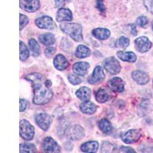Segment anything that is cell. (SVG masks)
Here are the masks:
<instances>
[{
	"mask_svg": "<svg viewBox=\"0 0 153 153\" xmlns=\"http://www.w3.org/2000/svg\"><path fill=\"white\" fill-rule=\"evenodd\" d=\"M55 51H56L55 48H54V47L48 48L45 51V55L47 56L48 57H51L54 54Z\"/></svg>",
	"mask_w": 153,
	"mask_h": 153,
	"instance_id": "obj_37",
	"label": "cell"
},
{
	"mask_svg": "<svg viewBox=\"0 0 153 153\" xmlns=\"http://www.w3.org/2000/svg\"><path fill=\"white\" fill-rule=\"evenodd\" d=\"M103 66L105 69L111 74H117L120 72L121 66L120 62L114 57H110L106 58L103 62Z\"/></svg>",
	"mask_w": 153,
	"mask_h": 153,
	"instance_id": "obj_5",
	"label": "cell"
},
{
	"mask_svg": "<svg viewBox=\"0 0 153 153\" xmlns=\"http://www.w3.org/2000/svg\"><path fill=\"white\" fill-rule=\"evenodd\" d=\"M132 77L138 84L145 85L149 81V76L146 72L142 71H135L132 73Z\"/></svg>",
	"mask_w": 153,
	"mask_h": 153,
	"instance_id": "obj_13",
	"label": "cell"
},
{
	"mask_svg": "<svg viewBox=\"0 0 153 153\" xmlns=\"http://www.w3.org/2000/svg\"><path fill=\"white\" fill-rule=\"evenodd\" d=\"M99 128L104 133H110L112 131V125L106 119H103L99 122Z\"/></svg>",
	"mask_w": 153,
	"mask_h": 153,
	"instance_id": "obj_27",
	"label": "cell"
},
{
	"mask_svg": "<svg viewBox=\"0 0 153 153\" xmlns=\"http://www.w3.org/2000/svg\"><path fill=\"white\" fill-rule=\"evenodd\" d=\"M108 86L114 92H123L124 91V82L120 77H113L108 82Z\"/></svg>",
	"mask_w": 153,
	"mask_h": 153,
	"instance_id": "obj_14",
	"label": "cell"
},
{
	"mask_svg": "<svg viewBox=\"0 0 153 153\" xmlns=\"http://www.w3.org/2000/svg\"><path fill=\"white\" fill-rule=\"evenodd\" d=\"M99 148V144L96 141H90L84 143L80 147V149L84 152H97Z\"/></svg>",
	"mask_w": 153,
	"mask_h": 153,
	"instance_id": "obj_23",
	"label": "cell"
},
{
	"mask_svg": "<svg viewBox=\"0 0 153 153\" xmlns=\"http://www.w3.org/2000/svg\"><path fill=\"white\" fill-rule=\"evenodd\" d=\"M42 147L46 152H61V149L57 142L51 137H46L42 142Z\"/></svg>",
	"mask_w": 153,
	"mask_h": 153,
	"instance_id": "obj_7",
	"label": "cell"
},
{
	"mask_svg": "<svg viewBox=\"0 0 153 153\" xmlns=\"http://www.w3.org/2000/svg\"><path fill=\"white\" fill-rule=\"evenodd\" d=\"M76 97L80 99L81 101H88L91 99V89L87 87H82L79 90H77L76 92Z\"/></svg>",
	"mask_w": 153,
	"mask_h": 153,
	"instance_id": "obj_20",
	"label": "cell"
},
{
	"mask_svg": "<svg viewBox=\"0 0 153 153\" xmlns=\"http://www.w3.org/2000/svg\"><path fill=\"white\" fill-rule=\"evenodd\" d=\"M129 45V39L125 36L120 37L118 40L119 47L123 48H126Z\"/></svg>",
	"mask_w": 153,
	"mask_h": 153,
	"instance_id": "obj_31",
	"label": "cell"
},
{
	"mask_svg": "<svg viewBox=\"0 0 153 153\" xmlns=\"http://www.w3.org/2000/svg\"><path fill=\"white\" fill-rule=\"evenodd\" d=\"M35 25L39 28H44V29L53 30L56 28V24L53 21V19L47 16L38 18L35 20Z\"/></svg>",
	"mask_w": 153,
	"mask_h": 153,
	"instance_id": "obj_8",
	"label": "cell"
},
{
	"mask_svg": "<svg viewBox=\"0 0 153 153\" xmlns=\"http://www.w3.org/2000/svg\"><path fill=\"white\" fill-rule=\"evenodd\" d=\"M135 45H136V49L140 53L147 52L152 48V42H150L148 38L144 36L139 37L137 39H136Z\"/></svg>",
	"mask_w": 153,
	"mask_h": 153,
	"instance_id": "obj_12",
	"label": "cell"
},
{
	"mask_svg": "<svg viewBox=\"0 0 153 153\" xmlns=\"http://www.w3.org/2000/svg\"><path fill=\"white\" fill-rule=\"evenodd\" d=\"M105 79V74L103 68L97 66L96 67L94 73L88 78V83L91 84H97L103 82Z\"/></svg>",
	"mask_w": 153,
	"mask_h": 153,
	"instance_id": "obj_11",
	"label": "cell"
},
{
	"mask_svg": "<svg viewBox=\"0 0 153 153\" xmlns=\"http://www.w3.org/2000/svg\"><path fill=\"white\" fill-rule=\"evenodd\" d=\"M20 152L25 153H32L36 152L37 149L35 145L30 144V143H22L20 145Z\"/></svg>",
	"mask_w": 153,
	"mask_h": 153,
	"instance_id": "obj_29",
	"label": "cell"
},
{
	"mask_svg": "<svg viewBox=\"0 0 153 153\" xmlns=\"http://www.w3.org/2000/svg\"><path fill=\"white\" fill-rule=\"evenodd\" d=\"M68 80H69V82L71 84H74V85L80 84L82 82V80L79 77V76L74 74H70L69 76H68Z\"/></svg>",
	"mask_w": 153,
	"mask_h": 153,
	"instance_id": "obj_32",
	"label": "cell"
},
{
	"mask_svg": "<svg viewBox=\"0 0 153 153\" xmlns=\"http://www.w3.org/2000/svg\"><path fill=\"white\" fill-rule=\"evenodd\" d=\"M54 68L58 71H64L69 66V62L62 54H57L54 59Z\"/></svg>",
	"mask_w": 153,
	"mask_h": 153,
	"instance_id": "obj_16",
	"label": "cell"
},
{
	"mask_svg": "<svg viewBox=\"0 0 153 153\" xmlns=\"http://www.w3.org/2000/svg\"><path fill=\"white\" fill-rule=\"evenodd\" d=\"M25 78L30 81L33 85V103L36 105H45L53 97V92L50 89L51 81L45 80L41 74L33 73L27 75Z\"/></svg>",
	"mask_w": 153,
	"mask_h": 153,
	"instance_id": "obj_1",
	"label": "cell"
},
{
	"mask_svg": "<svg viewBox=\"0 0 153 153\" xmlns=\"http://www.w3.org/2000/svg\"><path fill=\"white\" fill-rule=\"evenodd\" d=\"M80 109L82 113L86 114H94L97 109V106L90 101H86L80 105Z\"/></svg>",
	"mask_w": 153,
	"mask_h": 153,
	"instance_id": "obj_21",
	"label": "cell"
},
{
	"mask_svg": "<svg viewBox=\"0 0 153 153\" xmlns=\"http://www.w3.org/2000/svg\"><path fill=\"white\" fill-rule=\"evenodd\" d=\"M28 17L22 14H20V30H22L25 28V26L28 23Z\"/></svg>",
	"mask_w": 153,
	"mask_h": 153,
	"instance_id": "obj_34",
	"label": "cell"
},
{
	"mask_svg": "<svg viewBox=\"0 0 153 153\" xmlns=\"http://www.w3.org/2000/svg\"><path fill=\"white\" fill-rule=\"evenodd\" d=\"M20 136L23 139L30 141L34 138L35 136V129L28 120H22L20 121Z\"/></svg>",
	"mask_w": 153,
	"mask_h": 153,
	"instance_id": "obj_3",
	"label": "cell"
},
{
	"mask_svg": "<svg viewBox=\"0 0 153 153\" xmlns=\"http://www.w3.org/2000/svg\"><path fill=\"white\" fill-rule=\"evenodd\" d=\"M19 50H20V60L22 61H26L28 57H29V51H28V48L26 47V45L22 41L20 42Z\"/></svg>",
	"mask_w": 153,
	"mask_h": 153,
	"instance_id": "obj_28",
	"label": "cell"
},
{
	"mask_svg": "<svg viewBox=\"0 0 153 153\" xmlns=\"http://www.w3.org/2000/svg\"><path fill=\"white\" fill-rule=\"evenodd\" d=\"M19 103H20V112L25 111L28 107V102L25 100L21 99Z\"/></svg>",
	"mask_w": 153,
	"mask_h": 153,
	"instance_id": "obj_38",
	"label": "cell"
},
{
	"mask_svg": "<svg viewBox=\"0 0 153 153\" xmlns=\"http://www.w3.org/2000/svg\"><path fill=\"white\" fill-rule=\"evenodd\" d=\"M141 137V132L137 129H130L124 132L121 136V139L125 143L132 144V143H136Z\"/></svg>",
	"mask_w": 153,
	"mask_h": 153,
	"instance_id": "obj_9",
	"label": "cell"
},
{
	"mask_svg": "<svg viewBox=\"0 0 153 153\" xmlns=\"http://www.w3.org/2000/svg\"><path fill=\"white\" fill-rule=\"evenodd\" d=\"M148 18L146 17V16H140L136 20V23H137L138 25H139L140 27H143V28H145L148 25Z\"/></svg>",
	"mask_w": 153,
	"mask_h": 153,
	"instance_id": "obj_33",
	"label": "cell"
},
{
	"mask_svg": "<svg viewBox=\"0 0 153 153\" xmlns=\"http://www.w3.org/2000/svg\"><path fill=\"white\" fill-rule=\"evenodd\" d=\"M89 68H90V65L87 62H84V61L76 62L73 66L74 73L79 76H84L88 71Z\"/></svg>",
	"mask_w": 153,
	"mask_h": 153,
	"instance_id": "obj_17",
	"label": "cell"
},
{
	"mask_svg": "<svg viewBox=\"0 0 153 153\" xmlns=\"http://www.w3.org/2000/svg\"><path fill=\"white\" fill-rule=\"evenodd\" d=\"M119 152H127V153H134L136 152L135 150L132 149L130 147H128V146H123V147H120L119 149Z\"/></svg>",
	"mask_w": 153,
	"mask_h": 153,
	"instance_id": "obj_36",
	"label": "cell"
},
{
	"mask_svg": "<svg viewBox=\"0 0 153 153\" xmlns=\"http://www.w3.org/2000/svg\"><path fill=\"white\" fill-rule=\"evenodd\" d=\"M97 8L101 12H104L105 6L103 4V0H97Z\"/></svg>",
	"mask_w": 153,
	"mask_h": 153,
	"instance_id": "obj_40",
	"label": "cell"
},
{
	"mask_svg": "<svg viewBox=\"0 0 153 153\" xmlns=\"http://www.w3.org/2000/svg\"><path fill=\"white\" fill-rule=\"evenodd\" d=\"M152 28H153V22H152Z\"/></svg>",
	"mask_w": 153,
	"mask_h": 153,
	"instance_id": "obj_42",
	"label": "cell"
},
{
	"mask_svg": "<svg viewBox=\"0 0 153 153\" xmlns=\"http://www.w3.org/2000/svg\"><path fill=\"white\" fill-rule=\"evenodd\" d=\"M35 122L42 130L47 131L52 122V118L48 113H38L35 116Z\"/></svg>",
	"mask_w": 153,
	"mask_h": 153,
	"instance_id": "obj_6",
	"label": "cell"
},
{
	"mask_svg": "<svg viewBox=\"0 0 153 153\" xmlns=\"http://www.w3.org/2000/svg\"><path fill=\"white\" fill-rule=\"evenodd\" d=\"M67 137L71 140L76 141L81 139L85 135L84 129L79 125H74L70 126L66 132Z\"/></svg>",
	"mask_w": 153,
	"mask_h": 153,
	"instance_id": "obj_4",
	"label": "cell"
},
{
	"mask_svg": "<svg viewBox=\"0 0 153 153\" xmlns=\"http://www.w3.org/2000/svg\"><path fill=\"white\" fill-rule=\"evenodd\" d=\"M28 45H29V48L32 56H34V57H38L40 54L41 51L40 47L38 45V42L34 38H31V39L29 40V42H28Z\"/></svg>",
	"mask_w": 153,
	"mask_h": 153,
	"instance_id": "obj_26",
	"label": "cell"
},
{
	"mask_svg": "<svg viewBox=\"0 0 153 153\" xmlns=\"http://www.w3.org/2000/svg\"><path fill=\"white\" fill-rule=\"evenodd\" d=\"M91 50L85 45H79L76 48V52H75V55L78 58H85V57H89L91 55Z\"/></svg>",
	"mask_w": 153,
	"mask_h": 153,
	"instance_id": "obj_25",
	"label": "cell"
},
{
	"mask_svg": "<svg viewBox=\"0 0 153 153\" xmlns=\"http://www.w3.org/2000/svg\"><path fill=\"white\" fill-rule=\"evenodd\" d=\"M20 7L28 12H35L40 8L39 0H19Z\"/></svg>",
	"mask_w": 153,
	"mask_h": 153,
	"instance_id": "obj_10",
	"label": "cell"
},
{
	"mask_svg": "<svg viewBox=\"0 0 153 153\" xmlns=\"http://www.w3.org/2000/svg\"><path fill=\"white\" fill-rule=\"evenodd\" d=\"M56 19L58 22H61L64 21L70 22L73 19V15L71 11L68 9L61 8L57 12V17Z\"/></svg>",
	"mask_w": 153,
	"mask_h": 153,
	"instance_id": "obj_15",
	"label": "cell"
},
{
	"mask_svg": "<svg viewBox=\"0 0 153 153\" xmlns=\"http://www.w3.org/2000/svg\"><path fill=\"white\" fill-rule=\"evenodd\" d=\"M92 35H94L96 38L99 39V40L103 41L107 39V38L110 36V30H108L107 28H95V29L93 30Z\"/></svg>",
	"mask_w": 153,
	"mask_h": 153,
	"instance_id": "obj_18",
	"label": "cell"
},
{
	"mask_svg": "<svg viewBox=\"0 0 153 153\" xmlns=\"http://www.w3.org/2000/svg\"><path fill=\"white\" fill-rule=\"evenodd\" d=\"M61 29L76 42L83 40L82 26L77 23H61Z\"/></svg>",
	"mask_w": 153,
	"mask_h": 153,
	"instance_id": "obj_2",
	"label": "cell"
},
{
	"mask_svg": "<svg viewBox=\"0 0 153 153\" xmlns=\"http://www.w3.org/2000/svg\"><path fill=\"white\" fill-rule=\"evenodd\" d=\"M39 41L44 45L51 46L55 43V38L53 34L46 33L39 36Z\"/></svg>",
	"mask_w": 153,
	"mask_h": 153,
	"instance_id": "obj_24",
	"label": "cell"
},
{
	"mask_svg": "<svg viewBox=\"0 0 153 153\" xmlns=\"http://www.w3.org/2000/svg\"><path fill=\"white\" fill-rule=\"evenodd\" d=\"M96 100L99 102V103H105L111 97V94L108 90L105 88L99 89L97 93H96Z\"/></svg>",
	"mask_w": 153,
	"mask_h": 153,
	"instance_id": "obj_19",
	"label": "cell"
},
{
	"mask_svg": "<svg viewBox=\"0 0 153 153\" xmlns=\"http://www.w3.org/2000/svg\"><path fill=\"white\" fill-rule=\"evenodd\" d=\"M56 7H61L65 5V0H54Z\"/></svg>",
	"mask_w": 153,
	"mask_h": 153,
	"instance_id": "obj_41",
	"label": "cell"
},
{
	"mask_svg": "<svg viewBox=\"0 0 153 153\" xmlns=\"http://www.w3.org/2000/svg\"><path fill=\"white\" fill-rule=\"evenodd\" d=\"M128 31H129V33L132 35H137V30H136V25L133 24H131L128 25Z\"/></svg>",
	"mask_w": 153,
	"mask_h": 153,
	"instance_id": "obj_39",
	"label": "cell"
},
{
	"mask_svg": "<svg viewBox=\"0 0 153 153\" xmlns=\"http://www.w3.org/2000/svg\"><path fill=\"white\" fill-rule=\"evenodd\" d=\"M144 5L149 12L153 14V0H144Z\"/></svg>",
	"mask_w": 153,
	"mask_h": 153,
	"instance_id": "obj_35",
	"label": "cell"
},
{
	"mask_svg": "<svg viewBox=\"0 0 153 153\" xmlns=\"http://www.w3.org/2000/svg\"><path fill=\"white\" fill-rule=\"evenodd\" d=\"M150 107V102L149 100H143L139 106V113H143L142 116L146 115L148 113L149 109Z\"/></svg>",
	"mask_w": 153,
	"mask_h": 153,
	"instance_id": "obj_30",
	"label": "cell"
},
{
	"mask_svg": "<svg viewBox=\"0 0 153 153\" xmlns=\"http://www.w3.org/2000/svg\"><path fill=\"white\" fill-rule=\"evenodd\" d=\"M117 57L123 61L127 62H135L137 59V57L133 52L131 51H120L117 52Z\"/></svg>",
	"mask_w": 153,
	"mask_h": 153,
	"instance_id": "obj_22",
	"label": "cell"
}]
</instances>
